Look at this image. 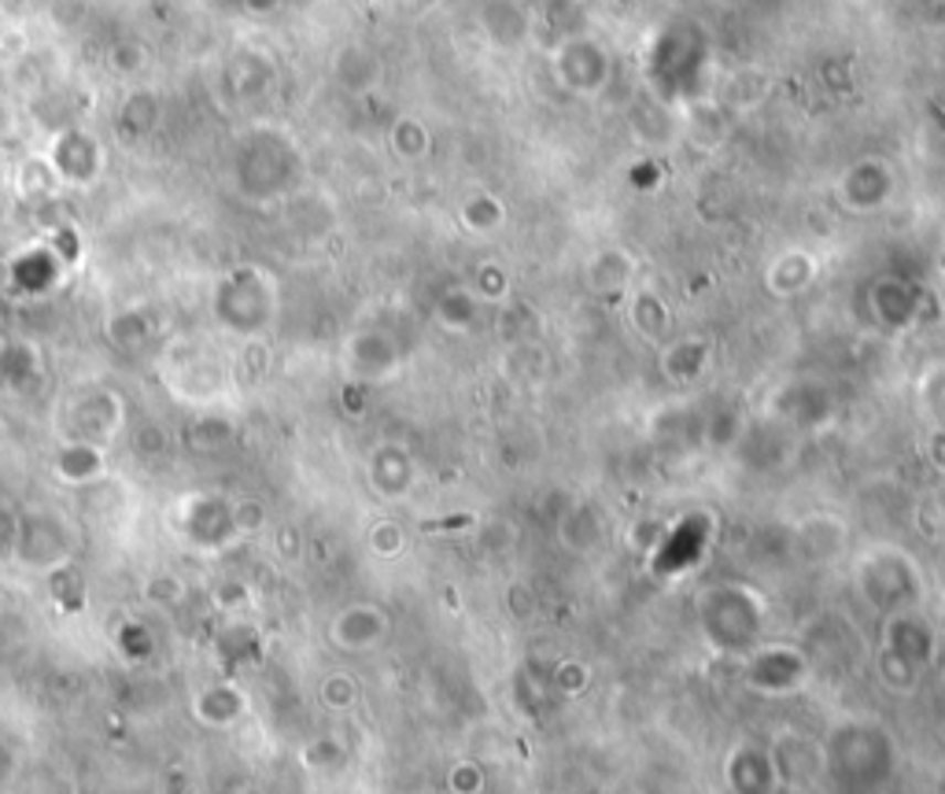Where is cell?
<instances>
[{"label": "cell", "instance_id": "7a4b0ae2", "mask_svg": "<svg viewBox=\"0 0 945 794\" xmlns=\"http://www.w3.org/2000/svg\"><path fill=\"white\" fill-rule=\"evenodd\" d=\"M197 713L203 717L208 724H233L236 717L244 713V691L241 688H230V684H219V688H208L197 699Z\"/></svg>", "mask_w": 945, "mask_h": 794}, {"label": "cell", "instance_id": "3957f363", "mask_svg": "<svg viewBox=\"0 0 945 794\" xmlns=\"http://www.w3.org/2000/svg\"><path fill=\"white\" fill-rule=\"evenodd\" d=\"M96 455H100V451L89 447V444H74V447H67V451H63V455L56 458V474H60V480H67V485H89V480H96V477H100V469L82 466V463H89V458H96Z\"/></svg>", "mask_w": 945, "mask_h": 794}, {"label": "cell", "instance_id": "277c9868", "mask_svg": "<svg viewBox=\"0 0 945 794\" xmlns=\"http://www.w3.org/2000/svg\"><path fill=\"white\" fill-rule=\"evenodd\" d=\"M230 510H233V525H236V532H241V536H252L255 529H263V525H266V507L259 499H252V496L233 499Z\"/></svg>", "mask_w": 945, "mask_h": 794}, {"label": "cell", "instance_id": "6da1fadb", "mask_svg": "<svg viewBox=\"0 0 945 794\" xmlns=\"http://www.w3.org/2000/svg\"><path fill=\"white\" fill-rule=\"evenodd\" d=\"M15 551L30 565H56L71 551V536L63 529V518L56 514H26L19 525Z\"/></svg>", "mask_w": 945, "mask_h": 794}]
</instances>
